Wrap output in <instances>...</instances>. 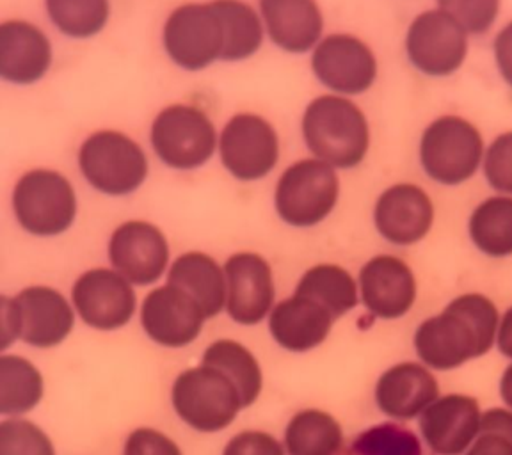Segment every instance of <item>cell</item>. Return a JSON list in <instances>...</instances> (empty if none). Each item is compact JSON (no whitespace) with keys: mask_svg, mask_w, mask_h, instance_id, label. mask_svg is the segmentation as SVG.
Returning <instances> with one entry per match:
<instances>
[{"mask_svg":"<svg viewBox=\"0 0 512 455\" xmlns=\"http://www.w3.org/2000/svg\"><path fill=\"white\" fill-rule=\"evenodd\" d=\"M162 45L171 63L184 72H203L223 59V24L212 0L187 2L169 13Z\"/></svg>","mask_w":512,"mask_h":455,"instance_id":"9","label":"cell"},{"mask_svg":"<svg viewBox=\"0 0 512 455\" xmlns=\"http://www.w3.org/2000/svg\"><path fill=\"white\" fill-rule=\"evenodd\" d=\"M16 223L32 237L52 239L72 228L79 201L72 182L56 169L36 168L18 178L11 196Z\"/></svg>","mask_w":512,"mask_h":455,"instance_id":"4","label":"cell"},{"mask_svg":"<svg viewBox=\"0 0 512 455\" xmlns=\"http://www.w3.org/2000/svg\"><path fill=\"white\" fill-rule=\"evenodd\" d=\"M168 283L182 288L198 303L205 319L226 306V276L212 256L191 251L178 256L168 271Z\"/></svg>","mask_w":512,"mask_h":455,"instance_id":"25","label":"cell"},{"mask_svg":"<svg viewBox=\"0 0 512 455\" xmlns=\"http://www.w3.org/2000/svg\"><path fill=\"white\" fill-rule=\"evenodd\" d=\"M217 153L223 168L239 182H258L280 160V136L271 121L255 112H239L219 132Z\"/></svg>","mask_w":512,"mask_h":455,"instance_id":"10","label":"cell"},{"mask_svg":"<svg viewBox=\"0 0 512 455\" xmlns=\"http://www.w3.org/2000/svg\"><path fill=\"white\" fill-rule=\"evenodd\" d=\"M496 342H498L500 352L507 358H512V306L505 312L504 319L498 326V340Z\"/></svg>","mask_w":512,"mask_h":455,"instance_id":"41","label":"cell"},{"mask_svg":"<svg viewBox=\"0 0 512 455\" xmlns=\"http://www.w3.org/2000/svg\"><path fill=\"white\" fill-rule=\"evenodd\" d=\"M288 455H338L344 434L333 416L317 409L297 413L285 432Z\"/></svg>","mask_w":512,"mask_h":455,"instance_id":"29","label":"cell"},{"mask_svg":"<svg viewBox=\"0 0 512 455\" xmlns=\"http://www.w3.org/2000/svg\"><path fill=\"white\" fill-rule=\"evenodd\" d=\"M479 402L466 395H445L420 415V431L434 455H461L480 429Z\"/></svg>","mask_w":512,"mask_h":455,"instance_id":"20","label":"cell"},{"mask_svg":"<svg viewBox=\"0 0 512 455\" xmlns=\"http://www.w3.org/2000/svg\"><path fill=\"white\" fill-rule=\"evenodd\" d=\"M125 455H182L173 441L153 429H137L128 436Z\"/></svg>","mask_w":512,"mask_h":455,"instance_id":"38","label":"cell"},{"mask_svg":"<svg viewBox=\"0 0 512 455\" xmlns=\"http://www.w3.org/2000/svg\"><path fill=\"white\" fill-rule=\"evenodd\" d=\"M296 296L312 299L336 320L358 306V285L344 267L320 264L304 272Z\"/></svg>","mask_w":512,"mask_h":455,"instance_id":"27","label":"cell"},{"mask_svg":"<svg viewBox=\"0 0 512 455\" xmlns=\"http://www.w3.org/2000/svg\"><path fill=\"white\" fill-rule=\"evenodd\" d=\"M43 397V379L36 367L18 356L0 358V413L24 415Z\"/></svg>","mask_w":512,"mask_h":455,"instance_id":"32","label":"cell"},{"mask_svg":"<svg viewBox=\"0 0 512 455\" xmlns=\"http://www.w3.org/2000/svg\"><path fill=\"white\" fill-rule=\"evenodd\" d=\"M360 290L363 304L372 315L399 319L415 304V274L397 256H374L360 271Z\"/></svg>","mask_w":512,"mask_h":455,"instance_id":"21","label":"cell"},{"mask_svg":"<svg viewBox=\"0 0 512 455\" xmlns=\"http://www.w3.org/2000/svg\"><path fill=\"white\" fill-rule=\"evenodd\" d=\"M224 32L223 63H240L264 45L265 27L258 9L246 0H212Z\"/></svg>","mask_w":512,"mask_h":455,"instance_id":"26","label":"cell"},{"mask_svg":"<svg viewBox=\"0 0 512 455\" xmlns=\"http://www.w3.org/2000/svg\"><path fill=\"white\" fill-rule=\"evenodd\" d=\"M493 54H495L498 72L502 75L505 84L512 89V22L496 34L493 41Z\"/></svg>","mask_w":512,"mask_h":455,"instance_id":"40","label":"cell"},{"mask_svg":"<svg viewBox=\"0 0 512 455\" xmlns=\"http://www.w3.org/2000/svg\"><path fill=\"white\" fill-rule=\"evenodd\" d=\"M0 455H56L47 434L25 420L0 424Z\"/></svg>","mask_w":512,"mask_h":455,"instance_id":"36","label":"cell"},{"mask_svg":"<svg viewBox=\"0 0 512 455\" xmlns=\"http://www.w3.org/2000/svg\"><path fill=\"white\" fill-rule=\"evenodd\" d=\"M500 393H502V399L505 400V404L512 409V365L505 370L502 383H500Z\"/></svg>","mask_w":512,"mask_h":455,"instance_id":"42","label":"cell"},{"mask_svg":"<svg viewBox=\"0 0 512 455\" xmlns=\"http://www.w3.org/2000/svg\"><path fill=\"white\" fill-rule=\"evenodd\" d=\"M338 455H427L422 441L415 432L399 424H381L370 427L356 438Z\"/></svg>","mask_w":512,"mask_h":455,"instance_id":"33","label":"cell"},{"mask_svg":"<svg viewBox=\"0 0 512 455\" xmlns=\"http://www.w3.org/2000/svg\"><path fill=\"white\" fill-rule=\"evenodd\" d=\"M438 9L452 16L464 31L482 36L495 25L502 0H436Z\"/></svg>","mask_w":512,"mask_h":455,"instance_id":"34","label":"cell"},{"mask_svg":"<svg viewBox=\"0 0 512 455\" xmlns=\"http://www.w3.org/2000/svg\"><path fill=\"white\" fill-rule=\"evenodd\" d=\"M340 178L335 168L319 159L292 162L278 178L274 208L292 228H313L335 212L340 200Z\"/></svg>","mask_w":512,"mask_h":455,"instance_id":"6","label":"cell"},{"mask_svg":"<svg viewBox=\"0 0 512 455\" xmlns=\"http://www.w3.org/2000/svg\"><path fill=\"white\" fill-rule=\"evenodd\" d=\"M434 224L431 196L415 184L384 189L374 205L377 233L393 246H413L424 240Z\"/></svg>","mask_w":512,"mask_h":455,"instance_id":"16","label":"cell"},{"mask_svg":"<svg viewBox=\"0 0 512 455\" xmlns=\"http://www.w3.org/2000/svg\"><path fill=\"white\" fill-rule=\"evenodd\" d=\"M333 322V317L322 306L294 294L272 310L269 328L281 347L304 352L328 338Z\"/></svg>","mask_w":512,"mask_h":455,"instance_id":"24","label":"cell"},{"mask_svg":"<svg viewBox=\"0 0 512 455\" xmlns=\"http://www.w3.org/2000/svg\"><path fill=\"white\" fill-rule=\"evenodd\" d=\"M482 168L491 189L512 198V130L496 136L489 144Z\"/></svg>","mask_w":512,"mask_h":455,"instance_id":"37","label":"cell"},{"mask_svg":"<svg viewBox=\"0 0 512 455\" xmlns=\"http://www.w3.org/2000/svg\"><path fill=\"white\" fill-rule=\"evenodd\" d=\"M203 367L214 368L228 377L239 390L244 408L258 399L262 390V372L255 356L246 347L230 340H219L205 351Z\"/></svg>","mask_w":512,"mask_h":455,"instance_id":"30","label":"cell"},{"mask_svg":"<svg viewBox=\"0 0 512 455\" xmlns=\"http://www.w3.org/2000/svg\"><path fill=\"white\" fill-rule=\"evenodd\" d=\"M75 310L88 326L102 331L123 328L136 312L132 283L114 269H91L73 285Z\"/></svg>","mask_w":512,"mask_h":455,"instance_id":"15","label":"cell"},{"mask_svg":"<svg viewBox=\"0 0 512 455\" xmlns=\"http://www.w3.org/2000/svg\"><path fill=\"white\" fill-rule=\"evenodd\" d=\"M470 34L441 9L416 15L406 32V56L411 66L434 79L450 77L463 66L470 50Z\"/></svg>","mask_w":512,"mask_h":455,"instance_id":"12","label":"cell"},{"mask_svg":"<svg viewBox=\"0 0 512 455\" xmlns=\"http://www.w3.org/2000/svg\"><path fill=\"white\" fill-rule=\"evenodd\" d=\"M466 455H512V413L505 409L486 411Z\"/></svg>","mask_w":512,"mask_h":455,"instance_id":"35","label":"cell"},{"mask_svg":"<svg viewBox=\"0 0 512 455\" xmlns=\"http://www.w3.org/2000/svg\"><path fill=\"white\" fill-rule=\"evenodd\" d=\"M265 34L276 47L303 56L324 38V15L317 0H260Z\"/></svg>","mask_w":512,"mask_h":455,"instance_id":"22","label":"cell"},{"mask_svg":"<svg viewBox=\"0 0 512 455\" xmlns=\"http://www.w3.org/2000/svg\"><path fill=\"white\" fill-rule=\"evenodd\" d=\"M301 134L313 159L336 171L358 168L372 143L365 112L351 98L340 95L313 98L304 109Z\"/></svg>","mask_w":512,"mask_h":455,"instance_id":"2","label":"cell"},{"mask_svg":"<svg viewBox=\"0 0 512 455\" xmlns=\"http://www.w3.org/2000/svg\"><path fill=\"white\" fill-rule=\"evenodd\" d=\"M223 455H285L280 443L265 432H242L235 436Z\"/></svg>","mask_w":512,"mask_h":455,"instance_id":"39","label":"cell"},{"mask_svg":"<svg viewBox=\"0 0 512 455\" xmlns=\"http://www.w3.org/2000/svg\"><path fill=\"white\" fill-rule=\"evenodd\" d=\"M226 310L235 322L253 326L271 312L274 303L272 269L264 256L235 253L224 264Z\"/></svg>","mask_w":512,"mask_h":455,"instance_id":"17","label":"cell"},{"mask_svg":"<svg viewBox=\"0 0 512 455\" xmlns=\"http://www.w3.org/2000/svg\"><path fill=\"white\" fill-rule=\"evenodd\" d=\"M150 143L166 168L194 171L216 155L219 132L200 107L171 104L153 118Z\"/></svg>","mask_w":512,"mask_h":455,"instance_id":"7","label":"cell"},{"mask_svg":"<svg viewBox=\"0 0 512 455\" xmlns=\"http://www.w3.org/2000/svg\"><path fill=\"white\" fill-rule=\"evenodd\" d=\"M205 315L182 288L166 283L152 290L141 310L143 328L152 340L166 347H184L201 333Z\"/></svg>","mask_w":512,"mask_h":455,"instance_id":"19","label":"cell"},{"mask_svg":"<svg viewBox=\"0 0 512 455\" xmlns=\"http://www.w3.org/2000/svg\"><path fill=\"white\" fill-rule=\"evenodd\" d=\"M312 72L333 95L358 96L376 84L379 64L372 47L345 32L328 34L313 48Z\"/></svg>","mask_w":512,"mask_h":455,"instance_id":"13","label":"cell"},{"mask_svg":"<svg viewBox=\"0 0 512 455\" xmlns=\"http://www.w3.org/2000/svg\"><path fill=\"white\" fill-rule=\"evenodd\" d=\"M112 269L132 285L146 287L159 280L169 265V242L159 226L132 219L121 223L107 246Z\"/></svg>","mask_w":512,"mask_h":455,"instance_id":"14","label":"cell"},{"mask_svg":"<svg viewBox=\"0 0 512 455\" xmlns=\"http://www.w3.org/2000/svg\"><path fill=\"white\" fill-rule=\"evenodd\" d=\"M486 146L472 121L445 114L431 121L420 137V164L436 184L456 187L477 175Z\"/></svg>","mask_w":512,"mask_h":455,"instance_id":"5","label":"cell"},{"mask_svg":"<svg viewBox=\"0 0 512 455\" xmlns=\"http://www.w3.org/2000/svg\"><path fill=\"white\" fill-rule=\"evenodd\" d=\"M496 335L498 312L493 301L482 294H464L420 324L416 354L434 370H454L489 352Z\"/></svg>","mask_w":512,"mask_h":455,"instance_id":"1","label":"cell"},{"mask_svg":"<svg viewBox=\"0 0 512 455\" xmlns=\"http://www.w3.org/2000/svg\"><path fill=\"white\" fill-rule=\"evenodd\" d=\"M82 178L109 198L130 196L143 187L150 164L143 146L120 130H96L79 146Z\"/></svg>","mask_w":512,"mask_h":455,"instance_id":"3","label":"cell"},{"mask_svg":"<svg viewBox=\"0 0 512 455\" xmlns=\"http://www.w3.org/2000/svg\"><path fill=\"white\" fill-rule=\"evenodd\" d=\"M54 48L47 34L27 20L0 24V79L13 86H32L47 77Z\"/></svg>","mask_w":512,"mask_h":455,"instance_id":"18","label":"cell"},{"mask_svg":"<svg viewBox=\"0 0 512 455\" xmlns=\"http://www.w3.org/2000/svg\"><path fill=\"white\" fill-rule=\"evenodd\" d=\"M438 383L427 368L418 363H400L386 370L376 388L377 406L384 415L411 420L422 415L438 400Z\"/></svg>","mask_w":512,"mask_h":455,"instance_id":"23","label":"cell"},{"mask_svg":"<svg viewBox=\"0 0 512 455\" xmlns=\"http://www.w3.org/2000/svg\"><path fill=\"white\" fill-rule=\"evenodd\" d=\"M473 246L491 258L512 256V198L491 196L473 208L468 219Z\"/></svg>","mask_w":512,"mask_h":455,"instance_id":"28","label":"cell"},{"mask_svg":"<svg viewBox=\"0 0 512 455\" xmlns=\"http://www.w3.org/2000/svg\"><path fill=\"white\" fill-rule=\"evenodd\" d=\"M173 406L185 424L201 432L223 431L244 408L235 384L210 367L191 368L178 376Z\"/></svg>","mask_w":512,"mask_h":455,"instance_id":"11","label":"cell"},{"mask_svg":"<svg viewBox=\"0 0 512 455\" xmlns=\"http://www.w3.org/2000/svg\"><path fill=\"white\" fill-rule=\"evenodd\" d=\"M48 20L70 40H91L111 20V0H45Z\"/></svg>","mask_w":512,"mask_h":455,"instance_id":"31","label":"cell"},{"mask_svg":"<svg viewBox=\"0 0 512 455\" xmlns=\"http://www.w3.org/2000/svg\"><path fill=\"white\" fill-rule=\"evenodd\" d=\"M2 349L15 338L34 347L61 344L73 328L72 306L57 290L29 287L18 296L0 301Z\"/></svg>","mask_w":512,"mask_h":455,"instance_id":"8","label":"cell"}]
</instances>
